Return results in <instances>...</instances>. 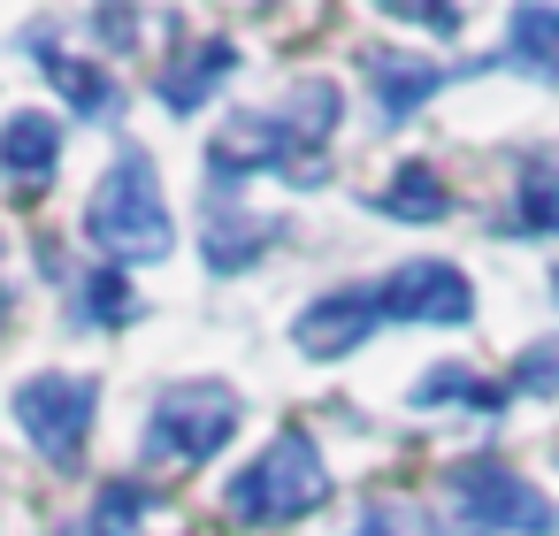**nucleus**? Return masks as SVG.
I'll return each instance as SVG.
<instances>
[{
	"mask_svg": "<svg viewBox=\"0 0 559 536\" xmlns=\"http://www.w3.org/2000/svg\"><path fill=\"white\" fill-rule=\"evenodd\" d=\"M246 421V398L223 383V376H185L169 383L154 406H146V429H139V460L146 467H207Z\"/></svg>",
	"mask_w": 559,
	"mask_h": 536,
	"instance_id": "obj_3",
	"label": "nucleus"
},
{
	"mask_svg": "<svg viewBox=\"0 0 559 536\" xmlns=\"http://www.w3.org/2000/svg\"><path fill=\"white\" fill-rule=\"evenodd\" d=\"M376 307L383 322H437V330H467L475 322V284L460 261H399L391 276H376Z\"/></svg>",
	"mask_w": 559,
	"mask_h": 536,
	"instance_id": "obj_6",
	"label": "nucleus"
},
{
	"mask_svg": "<svg viewBox=\"0 0 559 536\" xmlns=\"http://www.w3.org/2000/svg\"><path fill=\"white\" fill-rule=\"evenodd\" d=\"M9 414L24 429V444L47 460V467H85V444H93V421H100V376L85 368H32L16 391H9Z\"/></svg>",
	"mask_w": 559,
	"mask_h": 536,
	"instance_id": "obj_4",
	"label": "nucleus"
},
{
	"mask_svg": "<svg viewBox=\"0 0 559 536\" xmlns=\"http://www.w3.org/2000/svg\"><path fill=\"white\" fill-rule=\"evenodd\" d=\"M498 230H513V238H559V169H551V162H528V169H521V184H513Z\"/></svg>",
	"mask_w": 559,
	"mask_h": 536,
	"instance_id": "obj_17",
	"label": "nucleus"
},
{
	"mask_svg": "<svg viewBox=\"0 0 559 536\" xmlns=\"http://www.w3.org/2000/svg\"><path fill=\"white\" fill-rule=\"evenodd\" d=\"M62 146H70V131L47 108H9V116H0V177L24 184V192H47L55 184Z\"/></svg>",
	"mask_w": 559,
	"mask_h": 536,
	"instance_id": "obj_12",
	"label": "nucleus"
},
{
	"mask_svg": "<svg viewBox=\"0 0 559 536\" xmlns=\"http://www.w3.org/2000/svg\"><path fill=\"white\" fill-rule=\"evenodd\" d=\"M238 62H246V55H238V39L207 32L200 47H185V55H177V62L154 78V100H162L177 123H192V116H200V108H207V100H215L230 78H238Z\"/></svg>",
	"mask_w": 559,
	"mask_h": 536,
	"instance_id": "obj_10",
	"label": "nucleus"
},
{
	"mask_svg": "<svg viewBox=\"0 0 559 536\" xmlns=\"http://www.w3.org/2000/svg\"><path fill=\"white\" fill-rule=\"evenodd\" d=\"M475 70H521L536 85H559V0H513V9H506V39Z\"/></svg>",
	"mask_w": 559,
	"mask_h": 536,
	"instance_id": "obj_11",
	"label": "nucleus"
},
{
	"mask_svg": "<svg viewBox=\"0 0 559 536\" xmlns=\"http://www.w3.org/2000/svg\"><path fill=\"white\" fill-rule=\"evenodd\" d=\"M383 16H399V24H421V32H437V39H460V0H376Z\"/></svg>",
	"mask_w": 559,
	"mask_h": 536,
	"instance_id": "obj_20",
	"label": "nucleus"
},
{
	"mask_svg": "<svg viewBox=\"0 0 559 536\" xmlns=\"http://www.w3.org/2000/svg\"><path fill=\"white\" fill-rule=\"evenodd\" d=\"M429 536H475V528H460V521H429Z\"/></svg>",
	"mask_w": 559,
	"mask_h": 536,
	"instance_id": "obj_23",
	"label": "nucleus"
},
{
	"mask_svg": "<svg viewBox=\"0 0 559 536\" xmlns=\"http://www.w3.org/2000/svg\"><path fill=\"white\" fill-rule=\"evenodd\" d=\"M360 78H368V100H376L383 123H406L414 108H429L452 85V70L437 55H414V47H368L360 55Z\"/></svg>",
	"mask_w": 559,
	"mask_h": 536,
	"instance_id": "obj_9",
	"label": "nucleus"
},
{
	"mask_svg": "<svg viewBox=\"0 0 559 536\" xmlns=\"http://www.w3.org/2000/svg\"><path fill=\"white\" fill-rule=\"evenodd\" d=\"M506 391H513V398H559V330L513 353V368H506Z\"/></svg>",
	"mask_w": 559,
	"mask_h": 536,
	"instance_id": "obj_19",
	"label": "nucleus"
},
{
	"mask_svg": "<svg viewBox=\"0 0 559 536\" xmlns=\"http://www.w3.org/2000/svg\"><path fill=\"white\" fill-rule=\"evenodd\" d=\"M368 207H376L383 223H414V230H421V223H444V215H452V192H444V177H437L429 162H399V169L368 192Z\"/></svg>",
	"mask_w": 559,
	"mask_h": 536,
	"instance_id": "obj_14",
	"label": "nucleus"
},
{
	"mask_svg": "<svg viewBox=\"0 0 559 536\" xmlns=\"http://www.w3.org/2000/svg\"><path fill=\"white\" fill-rule=\"evenodd\" d=\"M24 47L39 55V70H47V85H55V93L70 100V116H78V123H100V116H116V100H123V85H116V78H108L100 62H85V55H62L47 24H32V32H24Z\"/></svg>",
	"mask_w": 559,
	"mask_h": 536,
	"instance_id": "obj_13",
	"label": "nucleus"
},
{
	"mask_svg": "<svg viewBox=\"0 0 559 536\" xmlns=\"http://www.w3.org/2000/svg\"><path fill=\"white\" fill-rule=\"evenodd\" d=\"M414 406H475V414H506V406H513V391H506V383H490V376H475L467 360H437V368H421Z\"/></svg>",
	"mask_w": 559,
	"mask_h": 536,
	"instance_id": "obj_16",
	"label": "nucleus"
},
{
	"mask_svg": "<svg viewBox=\"0 0 559 536\" xmlns=\"http://www.w3.org/2000/svg\"><path fill=\"white\" fill-rule=\"evenodd\" d=\"M9 307H16V291H9V284H0V322H9Z\"/></svg>",
	"mask_w": 559,
	"mask_h": 536,
	"instance_id": "obj_24",
	"label": "nucleus"
},
{
	"mask_svg": "<svg viewBox=\"0 0 559 536\" xmlns=\"http://www.w3.org/2000/svg\"><path fill=\"white\" fill-rule=\"evenodd\" d=\"M353 536H406V505H368L353 521Z\"/></svg>",
	"mask_w": 559,
	"mask_h": 536,
	"instance_id": "obj_22",
	"label": "nucleus"
},
{
	"mask_svg": "<svg viewBox=\"0 0 559 536\" xmlns=\"http://www.w3.org/2000/svg\"><path fill=\"white\" fill-rule=\"evenodd\" d=\"M154 521V490L139 483V475H116V483H100V498H93V536H139Z\"/></svg>",
	"mask_w": 559,
	"mask_h": 536,
	"instance_id": "obj_18",
	"label": "nucleus"
},
{
	"mask_svg": "<svg viewBox=\"0 0 559 536\" xmlns=\"http://www.w3.org/2000/svg\"><path fill=\"white\" fill-rule=\"evenodd\" d=\"M444 505H452V521L475 528V536H551V528H559V505H551L521 467H506L498 452L452 460V467H444Z\"/></svg>",
	"mask_w": 559,
	"mask_h": 536,
	"instance_id": "obj_5",
	"label": "nucleus"
},
{
	"mask_svg": "<svg viewBox=\"0 0 559 536\" xmlns=\"http://www.w3.org/2000/svg\"><path fill=\"white\" fill-rule=\"evenodd\" d=\"M146 307H139V291H131V269H116V261H93V269H78V284H70V322H85V330H123V322H139Z\"/></svg>",
	"mask_w": 559,
	"mask_h": 536,
	"instance_id": "obj_15",
	"label": "nucleus"
},
{
	"mask_svg": "<svg viewBox=\"0 0 559 536\" xmlns=\"http://www.w3.org/2000/svg\"><path fill=\"white\" fill-rule=\"evenodd\" d=\"M330 498V467H322V444L307 429H276L230 483H223V513L238 528H292L307 513H322Z\"/></svg>",
	"mask_w": 559,
	"mask_h": 536,
	"instance_id": "obj_2",
	"label": "nucleus"
},
{
	"mask_svg": "<svg viewBox=\"0 0 559 536\" xmlns=\"http://www.w3.org/2000/svg\"><path fill=\"white\" fill-rule=\"evenodd\" d=\"M376 330H383L376 284H337V291H322V299H307V307L292 314V345H299L307 360H345V353H360Z\"/></svg>",
	"mask_w": 559,
	"mask_h": 536,
	"instance_id": "obj_7",
	"label": "nucleus"
},
{
	"mask_svg": "<svg viewBox=\"0 0 559 536\" xmlns=\"http://www.w3.org/2000/svg\"><path fill=\"white\" fill-rule=\"evenodd\" d=\"M47 536H93V528H47Z\"/></svg>",
	"mask_w": 559,
	"mask_h": 536,
	"instance_id": "obj_25",
	"label": "nucleus"
},
{
	"mask_svg": "<svg viewBox=\"0 0 559 536\" xmlns=\"http://www.w3.org/2000/svg\"><path fill=\"white\" fill-rule=\"evenodd\" d=\"M85 238L116 269H154L177 253V215L162 200V169L146 146H116V162L100 169V184L85 200Z\"/></svg>",
	"mask_w": 559,
	"mask_h": 536,
	"instance_id": "obj_1",
	"label": "nucleus"
},
{
	"mask_svg": "<svg viewBox=\"0 0 559 536\" xmlns=\"http://www.w3.org/2000/svg\"><path fill=\"white\" fill-rule=\"evenodd\" d=\"M276 230L284 223H269L238 192L207 184V207H200V261H207V276H246L261 261V246H276Z\"/></svg>",
	"mask_w": 559,
	"mask_h": 536,
	"instance_id": "obj_8",
	"label": "nucleus"
},
{
	"mask_svg": "<svg viewBox=\"0 0 559 536\" xmlns=\"http://www.w3.org/2000/svg\"><path fill=\"white\" fill-rule=\"evenodd\" d=\"M93 32H100L108 55H131L139 32H146V24H139V0H100V9H93Z\"/></svg>",
	"mask_w": 559,
	"mask_h": 536,
	"instance_id": "obj_21",
	"label": "nucleus"
}]
</instances>
